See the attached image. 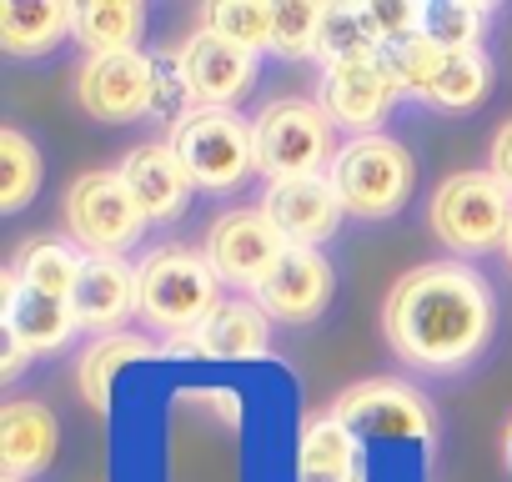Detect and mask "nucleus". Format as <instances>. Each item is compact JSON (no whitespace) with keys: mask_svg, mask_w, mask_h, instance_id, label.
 I'll return each mask as SVG.
<instances>
[{"mask_svg":"<svg viewBox=\"0 0 512 482\" xmlns=\"http://www.w3.org/2000/svg\"><path fill=\"white\" fill-rule=\"evenodd\" d=\"M487 91H492L487 51H447L432 81L422 86V101H432L437 111H472L487 101Z\"/></svg>","mask_w":512,"mask_h":482,"instance_id":"a878e982","label":"nucleus"},{"mask_svg":"<svg viewBox=\"0 0 512 482\" xmlns=\"http://www.w3.org/2000/svg\"><path fill=\"white\" fill-rule=\"evenodd\" d=\"M141 36H146V6H136V0H91V6H76V41L91 56L136 51Z\"/></svg>","mask_w":512,"mask_h":482,"instance_id":"393cba45","label":"nucleus"},{"mask_svg":"<svg viewBox=\"0 0 512 482\" xmlns=\"http://www.w3.org/2000/svg\"><path fill=\"white\" fill-rule=\"evenodd\" d=\"M11 267H16V277H21L26 292H41V297L71 302L86 257H76V252H71V241H61V236H26Z\"/></svg>","mask_w":512,"mask_h":482,"instance_id":"5701e85b","label":"nucleus"},{"mask_svg":"<svg viewBox=\"0 0 512 482\" xmlns=\"http://www.w3.org/2000/svg\"><path fill=\"white\" fill-rule=\"evenodd\" d=\"M332 186L342 196V206L362 221H382V216H397L412 191H417V161L402 141L392 136H352L337 161H332Z\"/></svg>","mask_w":512,"mask_h":482,"instance_id":"7ed1b4c3","label":"nucleus"},{"mask_svg":"<svg viewBox=\"0 0 512 482\" xmlns=\"http://www.w3.org/2000/svg\"><path fill=\"white\" fill-rule=\"evenodd\" d=\"M427 221L442 247L462 257L492 252L507 241V226H512V191L492 171H457L432 191Z\"/></svg>","mask_w":512,"mask_h":482,"instance_id":"39448f33","label":"nucleus"},{"mask_svg":"<svg viewBox=\"0 0 512 482\" xmlns=\"http://www.w3.org/2000/svg\"><path fill=\"white\" fill-rule=\"evenodd\" d=\"M362 437L332 412L302 432V482H362Z\"/></svg>","mask_w":512,"mask_h":482,"instance_id":"412c9836","label":"nucleus"},{"mask_svg":"<svg viewBox=\"0 0 512 482\" xmlns=\"http://www.w3.org/2000/svg\"><path fill=\"white\" fill-rule=\"evenodd\" d=\"M66 36H76V6L71 0H11L0 6V51L6 56H46Z\"/></svg>","mask_w":512,"mask_h":482,"instance_id":"6ab92c4d","label":"nucleus"},{"mask_svg":"<svg viewBox=\"0 0 512 482\" xmlns=\"http://www.w3.org/2000/svg\"><path fill=\"white\" fill-rule=\"evenodd\" d=\"M146 357H156V342H146V337H136V332H106V337L91 342V347L81 352V362H76V387H81V397H86L96 412H106L116 377H121L131 362H146Z\"/></svg>","mask_w":512,"mask_h":482,"instance_id":"4be33fe9","label":"nucleus"},{"mask_svg":"<svg viewBox=\"0 0 512 482\" xmlns=\"http://www.w3.org/2000/svg\"><path fill=\"white\" fill-rule=\"evenodd\" d=\"M332 417L347 422L357 437H362V432L417 437V442L432 437V407H427V397H422L417 387L397 382V377H372V382L347 387V392L332 402Z\"/></svg>","mask_w":512,"mask_h":482,"instance_id":"f8f14e48","label":"nucleus"},{"mask_svg":"<svg viewBox=\"0 0 512 482\" xmlns=\"http://www.w3.org/2000/svg\"><path fill=\"white\" fill-rule=\"evenodd\" d=\"M176 71L191 91V106L201 111H231V101H241L256 86V51L231 46L211 31H196L181 51H176Z\"/></svg>","mask_w":512,"mask_h":482,"instance_id":"9d476101","label":"nucleus"},{"mask_svg":"<svg viewBox=\"0 0 512 482\" xmlns=\"http://www.w3.org/2000/svg\"><path fill=\"white\" fill-rule=\"evenodd\" d=\"M71 312L81 327L121 332L131 312H141V277L126 257H86L81 282L71 292Z\"/></svg>","mask_w":512,"mask_h":482,"instance_id":"dca6fc26","label":"nucleus"},{"mask_svg":"<svg viewBox=\"0 0 512 482\" xmlns=\"http://www.w3.org/2000/svg\"><path fill=\"white\" fill-rule=\"evenodd\" d=\"M61 211H66L71 241L91 247V257H121L126 247H136L146 221H151L121 171H86V176H76L66 186Z\"/></svg>","mask_w":512,"mask_h":482,"instance_id":"0eeeda50","label":"nucleus"},{"mask_svg":"<svg viewBox=\"0 0 512 482\" xmlns=\"http://www.w3.org/2000/svg\"><path fill=\"white\" fill-rule=\"evenodd\" d=\"M171 151L181 156L191 186L231 191L256 171V131L236 111H186L171 126Z\"/></svg>","mask_w":512,"mask_h":482,"instance_id":"423d86ee","label":"nucleus"},{"mask_svg":"<svg viewBox=\"0 0 512 482\" xmlns=\"http://www.w3.org/2000/svg\"><path fill=\"white\" fill-rule=\"evenodd\" d=\"M267 221L287 236V247H322L337 236L347 206L332 186V176H297V181H272L262 196Z\"/></svg>","mask_w":512,"mask_h":482,"instance_id":"4468645a","label":"nucleus"},{"mask_svg":"<svg viewBox=\"0 0 512 482\" xmlns=\"http://www.w3.org/2000/svg\"><path fill=\"white\" fill-rule=\"evenodd\" d=\"M141 317L171 337L201 332V322L221 307V277L211 272L206 252L186 247H161L141 267Z\"/></svg>","mask_w":512,"mask_h":482,"instance_id":"20e7f679","label":"nucleus"},{"mask_svg":"<svg viewBox=\"0 0 512 482\" xmlns=\"http://www.w3.org/2000/svg\"><path fill=\"white\" fill-rule=\"evenodd\" d=\"M121 176L151 221H176L191 201V176H186L181 156L171 151V141H146V146L126 151Z\"/></svg>","mask_w":512,"mask_h":482,"instance_id":"a211bd4d","label":"nucleus"},{"mask_svg":"<svg viewBox=\"0 0 512 482\" xmlns=\"http://www.w3.org/2000/svg\"><path fill=\"white\" fill-rule=\"evenodd\" d=\"M487 31V11L467 6V0H442V6H422V36L442 51H477Z\"/></svg>","mask_w":512,"mask_h":482,"instance_id":"c85d7f7f","label":"nucleus"},{"mask_svg":"<svg viewBox=\"0 0 512 482\" xmlns=\"http://www.w3.org/2000/svg\"><path fill=\"white\" fill-rule=\"evenodd\" d=\"M322 11H327V6H312V0L277 6V16H272V51H277V56H317Z\"/></svg>","mask_w":512,"mask_h":482,"instance_id":"c756f323","label":"nucleus"},{"mask_svg":"<svg viewBox=\"0 0 512 482\" xmlns=\"http://www.w3.org/2000/svg\"><path fill=\"white\" fill-rule=\"evenodd\" d=\"M0 302H6V332L26 342L31 357L41 352H61L71 337H76V312L71 302H56V297H41V292H26L16 267L0 272Z\"/></svg>","mask_w":512,"mask_h":482,"instance_id":"f3484780","label":"nucleus"},{"mask_svg":"<svg viewBox=\"0 0 512 482\" xmlns=\"http://www.w3.org/2000/svg\"><path fill=\"white\" fill-rule=\"evenodd\" d=\"M497 327V302L482 272L467 262H422L402 272L382 302L387 347L422 372L467 367Z\"/></svg>","mask_w":512,"mask_h":482,"instance_id":"f257e3e1","label":"nucleus"},{"mask_svg":"<svg viewBox=\"0 0 512 482\" xmlns=\"http://www.w3.org/2000/svg\"><path fill=\"white\" fill-rule=\"evenodd\" d=\"M26 357H31V352H26V342L6 332V357H0V382H16V377L26 372Z\"/></svg>","mask_w":512,"mask_h":482,"instance_id":"2f4dec72","label":"nucleus"},{"mask_svg":"<svg viewBox=\"0 0 512 482\" xmlns=\"http://www.w3.org/2000/svg\"><path fill=\"white\" fill-rule=\"evenodd\" d=\"M502 257H507V267H512V226H507V241H502Z\"/></svg>","mask_w":512,"mask_h":482,"instance_id":"473e14b6","label":"nucleus"},{"mask_svg":"<svg viewBox=\"0 0 512 482\" xmlns=\"http://www.w3.org/2000/svg\"><path fill=\"white\" fill-rule=\"evenodd\" d=\"M196 347L201 357H221V362H256V357H267L272 347V317L256 307V302H221L201 332H196Z\"/></svg>","mask_w":512,"mask_h":482,"instance_id":"aec40b11","label":"nucleus"},{"mask_svg":"<svg viewBox=\"0 0 512 482\" xmlns=\"http://www.w3.org/2000/svg\"><path fill=\"white\" fill-rule=\"evenodd\" d=\"M332 262L317 252V247H287L282 262L262 277V287H256V307H262L272 322H317L332 302Z\"/></svg>","mask_w":512,"mask_h":482,"instance_id":"ddd939ff","label":"nucleus"},{"mask_svg":"<svg viewBox=\"0 0 512 482\" xmlns=\"http://www.w3.org/2000/svg\"><path fill=\"white\" fill-rule=\"evenodd\" d=\"M487 171L512 191V121H502L497 126V136H492V151H487Z\"/></svg>","mask_w":512,"mask_h":482,"instance_id":"7c9ffc66","label":"nucleus"},{"mask_svg":"<svg viewBox=\"0 0 512 482\" xmlns=\"http://www.w3.org/2000/svg\"><path fill=\"white\" fill-rule=\"evenodd\" d=\"M6 482H16V477H6Z\"/></svg>","mask_w":512,"mask_h":482,"instance_id":"72a5a7b5","label":"nucleus"},{"mask_svg":"<svg viewBox=\"0 0 512 482\" xmlns=\"http://www.w3.org/2000/svg\"><path fill=\"white\" fill-rule=\"evenodd\" d=\"M272 16H277V6H267V0H216L201 16V31H211L231 46H246V51H262V46H272Z\"/></svg>","mask_w":512,"mask_h":482,"instance_id":"cd10ccee","label":"nucleus"},{"mask_svg":"<svg viewBox=\"0 0 512 482\" xmlns=\"http://www.w3.org/2000/svg\"><path fill=\"white\" fill-rule=\"evenodd\" d=\"M256 131V171H267L272 181H297V176H327L337 161V121L327 116L322 101L282 96L262 106V116L251 121Z\"/></svg>","mask_w":512,"mask_h":482,"instance_id":"f03ea898","label":"nucleus"},{"mask_svg":"<svg viewBox=\"0 0 512 482\" xmlns=\"http://www.w3.org/2000/svg\"><path fill=\"white\" fill-rule=\"evenodd\" d=\"M397 96H402V81L387 66V51L382 56H367V61L327 66V76H322V106H327V116L337 126H352L357 136H377L372 126L387 121V111H392Z\"/></svg>","mask_w":512,"mask_h":482,"instance_id":"9b49d317","label":"nucleus"},{"mask_svg":"<svg viewBox=\"0 0 512 482\" xmlns=\"http://www.w3.org/2000/svg\"><path fill=\"white\" fill-rule=\"evenodd\" d=\"M56 447H61V422L46 402L36 397L6 402V412H0V472L16 482L41 477L56 462Z\"/></svg>","mask_w":512,"mask_h":482,"instance_id":"2eb2a0df","label":"nucleus"},{"mask_svg":"<svg viewBox=\"0 0 512 482\" xmlns=\"http://www.w3.org/2000/svg\"><path fill=\"white\" fill-rule=\"evenodd\" d=\"M287 236L267 221V211H226L206 231V262L226 287H262V277L282 262Z\"/></svg>","mask_w":512,"mask_h":482,"instance_id":"6e6552de","label":"nucleus"},{"mask_svg":"<svg viewBox=\"0 0 512 482\" xmlns=\"http://www.w3.org/2000/svg\"><path fill=\"white\" fill-rule=\"evenodd\" d=\"M382 51H387V36H382L377 6H327V11H322L317 56H322L327 66L367 61V56H382Z\"/></svg>","mask_w":512,"mask_h":482,"instance_id":"b1692460","label":"nucleus"},{"mask_svg":"<svg viewBox=\"0 0 512 482\" xmlns=\"http://www.w3.org/2000/svg\"><path fill=\"white\" fill-rule=\"evenodd\" d=\"M41 191V146L16 126H0V211H26Z\"/></svg>","mask_w":512,"mask_h":482,"instance_id":"bb28decb","label":"nucleus"},{"mask_svg":"<svg viewBox=\"0 0 512 482\" xmlns=\"http://www.w3.org/2000/svg\"><path fill=\"white\" fill-rule=\"evenodd\" d=\"M156 61L146 51H121V56H91L76 76V101L96 121H136L156 101Z\"/></svg>","mask_w":512,"mask_h":482,"instance_id":"1a4fd4ad","label":"nucleus"}]
</instances>
